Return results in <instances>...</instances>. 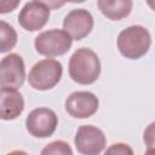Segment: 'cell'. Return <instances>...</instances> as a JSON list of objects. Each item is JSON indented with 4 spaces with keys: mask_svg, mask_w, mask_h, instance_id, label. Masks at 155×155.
Segmentation results:
<instances>
[{
    "mask_svg": "<svg viewBox=\"0 0 155 155\" xmlns=\"http://www.w3.org/2000/svg\"><path fill=\"white\" fill-rule=\"evenodd\" d=\"M105 154H120V155H125V154H133V150L124 143H116V144H111L107 150Z\"/></svg>",
    "mask_w": 155,
    "mask_h": 155,
    "instance_id": "cell-16",
    "label": "cell"
},
{
    "mask_svg": "<svg viewBox=\"0 0 155 155\" xmlns=\"http://www.w3.org/2000/svg\"><path fill=\"white\" fill-rule=\"evenodd\" d=\"M36 1L44 4L50 10H57V8L62 7L67 2V0H36Z\"/></svg>",
    "mask_w": 155,
    "mask_h": 155,
    "instance_id": "cell-18",
    "label": "cell"
},
{
    "mask_svg": "<svg viewBox=\"0 0 155 155\" xmlns=\"http://www.w3.org/2000/svg\"><path fill=\"white\" fill-rule=\"evenodd\" d=\"M67 1H70V2H75L76 4V2H84L85 0H67Z\"/></svg>",
    "mask_w": 155,
    "mask_h": 155,
    "instance_id": "cell-20",
    "label": "cell"
},
{
    "mask_svg": "<svg viewBox=\"0 0 155 155\" xmlns=\"http://www.w3.org/2000/svg\"><path fill=\"white\" fill-rule=\"evenodd\" d=\"M1 99V110L0 117L5 121L15 120L18 117L24 109V99L22 94L17 91V88H6L1 87L0 92Z\"/></svg>",
    "mask_w": 155,
    "mask_h": 155,
    "instance_id": "cell-11",
    "label": "cell"
},
{
    "mask_svg": "<svg viewBox=\"0 0 155 155\" xmlns=\"http://www.w3.org/2000/svg\"><path fill=\"white\" fill-rule=\"evenodd\" d=\"M143 140L147 148L145 151L148 154L155 153V121L149 124L145 127L144 133H143Z\"/></svg>",
    "mask_w": 155,
    "mask_h": 155,
    "instance_id": "cell-15",
    "label": "cell"
},
{
    "mask_svg": "<svg viewBox=\"0 0 155 155\" xmlns=\"http://www.w3.org/2000/svg\"><path fill=\"white\" fill-rule=\"evenodd\" d=\"M116 42L117 48L124 57L128 59H138L149 51L151 36L144 27L131 25L120 31Z\"/></svg>",
    "mask_w": 155,
    "mask_h": 155,
    "instance_id": "cell-2",
    "label": "cell"
},
{
    "mask_svg": "<svg viewBox=\"0 0 155 155\" xmlns=\"http://www.w3.org/2000/svg\"><path fill=\"white\" fill-rule=\"evenodd\" d=\"M0 38H1V45H0V52L5 53L15 47L17 44V33L13 29L12 25L6 23L5 21L0 22Z\"/></svg>",
    "mask_w": 155,
    "mask_h": 155,
    "instance_id": "cell-13",
    "label": "cell"
},
{
    "mask_svg": "<svg viewBox=\"0 0 155 155\" xmlns=\"http://www.w3.org/2000/svg\"><path fill=\"white\" fill-rule=\"evenodd\" d=\"M58 125L57 114L48 108H36L31 110L25 119L27 131L36 138H47L52 136Z\"/></svg>",
    "mask_w": 155,
    "mask_h": 155,
    "instance_id": "cell-5",
    "label": "cell"
},
{
    "mask_svg": "<svg viewBox=\"0 0 155 155\" xmlns=\"http://www.w3.org/2000/svg\"><path fill=\"white\" fill-rule=\"evenodd\" d=\"M99 107V101L92 92L76 91L65 99V111L75 119L91 117Z\"/></svg>",
    "mask_w": 155,
    "mask_h": 155,
    "instance_id": "cell-7",
    "label": "cell"
},
{
    "mask_svg": "<svg viewBox=\"0 0 155 155\" xmlns=\"http://www.w3.org/2000/svg\"><path fill=\"white\" fill-rule=\"evenodd\" d=\"M1 87L18 88L23 85L25 79V68L23 58L17 53H10L1 59Z\"/></svg>",
    "mask_w": 155,
    "mask_h": 155,
    "instance_id": "cell-8",
    "label": "cell"
},
{
    "mask_svg": "<svg viewBox=\"0 0 155 155\" xmlns=\"http://www.w3.org/2000/svg\"><path fill=\"white\" fill-rule=\"evenodd\" d=\"M97 5L103 16L111 21H121L127 17L133 2L132 0H97Z\"/></svg>",
    "mask_w": 155,
    "mask_h": 155,
    "instance_id": "cell-12",
    "label": "cell"
},
{
    "mask_svg": "<svg viewBox=\"0 0 155 155\" xmlns=\"http://www.w3.org/2000/svg\"><path fill=\"white\" fill-rule=\"evenodd\" d=\"M93 28V17L85 8L71 10L63 21V29L73 38V40H82Z\"/></svg>",
    "mask_w": 155,
    "mask_h": 155,
    "instance_id": "cell-10",
    "label": "cell"
},
{
    "mask_svg": "<svg viewBox=\"0 0 155 155\" xmlns=\"http://www.w3.org/2000/svg\"><path fill=\"white\" fill-rule=\"evenodd\" d=\"M50 18V8L34 0L27 2L18 15L19 25L28 31H36L46 25Z\"/></svg>",
    "mask_w": 155,
    "mask_h": 155,
    "instance_id": "cell-9",
    "label": "cell"
},
{
    "mask_svg": "<svg viewBox=\"0 0 155 155\" xmlns=\"http://www.w3.org/2000/svg\"><path fill=\"white\" fill-rule=\"evenodd\" d=\"M104 132L93 125H82L78 128L74 143L79 153L84 155H97L105 148Z\"/></svg>",
    "mask_w": 155,
    "mask_h": 155,
    "instance_id": "cell-6",
    "label": "cell"
},
{
    "mask_svg": "<svg viewBox=\"0 0 155 155\" xmlns=\"http://www.w3.org/2000/svg\"><path fill=\"white\" fill-rule=\"evenodd\" d=\"M101 61L91 48H78L69 59V75L80 85H91L99 78Z\"/></svg>",
    "mask_w": 155,
    "mask_h": 155,
    "instance_id": "cell-1",
    "label": "cell"
},
{
    "mask_svg": "<svg viewBox=\"0 0 155 155\" xmlns=\"http://www.w3.org/2000/svg\"><path fill=\"white\" fill-rule=\"evenodd\" d=\"M42 155H48V154H54V155H71L73 150L69 147L68 143L63 142V140H54L51 142L50 144H47L42 150H41Z\"/></svg>",
    "mask_w": 155,
    "mask_h": 155,
    "instance_id": "cell-14",
    "label": "cell"
},
{
    "mask_svg": "<svg viewBox=\"0 0 155 155\" xmlns=\"http://www.w3.org/2000/svg\"><path fill=\"white\" fill-rule=\"evenodd\" d=\"M73 38L63 29H50L40 33L35 40L34 46L39 54L46 57H57L67 53L71 47Z\"/></svg>",
    "mask_w": 155,
    "mask_h": 155,
    "instance_id": "cell-4",
    "label": "cell"
},
{
    "mask_svg": "<svg viewBox=\"0 0 155 155\" xmlns=\"http://www.w3.org/2000/svg\"><path fill=\"white\" fill-rule=\"evenodd\" d=\"M21 0H0V13L5 15L17 8Z\"/></svg>",
    "mask_w": 155,
    "mask_h": 155,
    "instance_id": "cell-17",
    "label": "cell"
},
{
    "mask_svg": "<svg viewBox=\"0 0 155 155\" xmlns=\"http://www.w3.org/2000/svg\"><path fill=\"white\" fill-rule=\"evenodd\" d=\"M62 74V64L56 59L46 58L31 67L28 74V82L34 90L47 91L53 88L61 81Z\"/></svg>",
    "mask_w": 155,
    "mask_h": 155,
    "instance_id": "cell-3",
    "label": "cell"
},
{
    "mask_svg": "<svg viewBox=\"0 0 155 155\" xmlns=\"http://www.w3.org/2000/svg\"><path fill=\"white\" fill-rule=\"evenodd\" d=\"M145 1H147L148 6H149L151 10H154V11H155V0H145Z\"/></svg>",
    "mask_w": 155,
    "mask_h": 155,
    "instance_id": "cell-19",
    "label": "cell"
}]
</instances>
